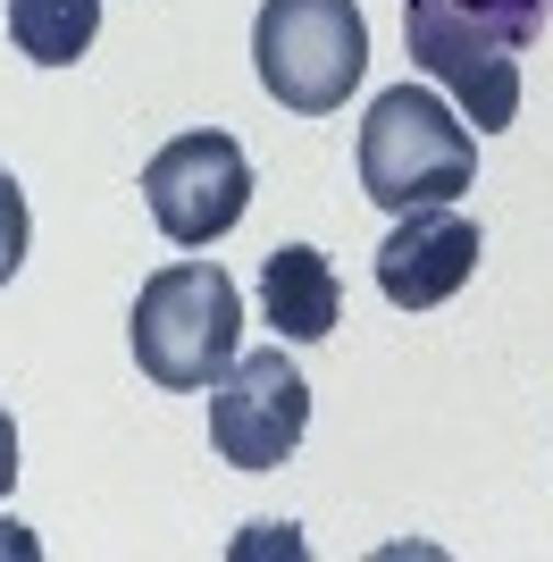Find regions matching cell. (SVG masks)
<instances>
[{
	"label": "cell",
	"mask_w": 553,
	"mask_h": 562,
	"mask_svg": "<svg viewBox=\"0 0 553 562\" xmlns=\"http://www.w3.org/2000/svg\"><path fill=\"white\" fill-rule=\"evenodd\" d=\"M545 9L553 0H403V43L478 135H504L520 117V59L545 34Z\"/></svg>",
	"instance_id": "cell-1"
},
{
	"label": "cell",
	"mask_w": 553,
	"mask_h": 562,
	"mask_svg": "<svg viewBox=\"0 0 553 562\" xmlns=\"http://www.w3.org/2000/svg\"><path fill=\"white\" fill-rule=\"evenodd\" d=\"M244 294L218 260H168L160 278H143L135 311H126V345H135L143 378L168 395H210L244 345Z\"/></svg>",
	"instance_id": "cell-2"
},
{
	"label": "cell",
	"mask_w": 553,
	"mask_h": 562,
	"mask_svg": "<svg viewBox=\"0 0 553 562\" xmlns=\"http://www.w3.org/2000/svg\"><path fill=\"white\" fill-rule=\"evenodd\" d=\"M478 177V143H470V117L444 110L428 85H394V93L369 101L361 117V193L377 211H428V202H453Z\"/></svg>",
	"instance_id": "cell-3"
},
{
	"label": "cell",
	"mask_w": 553,
	"mask_h": 562,
	"mask_svg": "<svg viewBox=\"0 0 553 562\" xmlns=\"http://www.w3.org/2000/svg\"><path fill=\"white\" fill-rule=\"evenodd\" d=\"M252 68H260V85H269V101H285V110H302V117L345 110V93L369 68L361 0H260Z\"/></svg>",
	"instance_id": "cell-4"
},
{
	"label": "cell",
	"mask_w": 553,
	"mask_h": 562,
	"mask_svg": "<svg viewBox=\"0 0 553 562\" xmlns=\"http://www.w3.org/2000/svg\"><path fill=\"white\" fill-rule=\"evenodd\" d=\"M143 202H151V218H160L168 244L202 252V244H218V235L244 227V211H252V160H244V143L218 135V126L177 135V143L151 151V168H143Z\"/></svg>",
	"instance_id": "cell-5"
},
{
	"label": "cell",
	"mask_w": 553,
	"mask_h": 562,
	"mask_svg": "<svg viewBox=\"0 0 553 562\" xmlns=\"http://www.w3.org/2000/svg\"><path fill=\"white\" fill-rule=\"evenodd\" d=\"M311 428V378L285 352H235L227 378L210 386V446L235 470H276Z\"/></svg>",
	"instance_id": "cell-6"
},
{
	"label": "cell",
	"mask_w": 553,
	"mask_h": 562,
	"mask_svg": "<svg viewBox=\"0 0 553 562\" xmlns=\"http://www.w3.org/2000/svg\"><path fill=\"white\" fill-rule=\"evenodd\" d=\"M478 218L453 211V202H428V211H403L394 235L377 244V294L394 311H437L453 303L461 285L478 278Z\"/></svg>",
	"instance_id": "cell-7"
},
{
	"label": "cell",
	"mask_w": 553,
	"mask_h": 562,
	"mask_svg": "<svg viewBox=\"0 0 553 562\" xmlns=\"http://www.w3.org/2000/svg\"><path fill=\"white\" fill-rule=\"evenodd\" d=\"M260 319H269L285 345H319L345 319V285H336V260L319 244H276L260 260Z\"/></svg>",
	"instance_id": "cell-8"
},
{
	"label": "cell",
	"mask_w": 553,
	"mask_h": 562,
	"mask_svg": "<svg viewBox=\"0 0 553 562\" xmlns=\"http://www.w3.org/2000/svg\"><path fill=\"white\" fill-rule=\"evenodd\" d=\"M101 34V0H9V43L34 68H76Z\"/></svg>",
	"instance_id": "cell-9"
},
{
	"label": "cell",
	"mask_w": 553,
	"mask_h": 562,
	"mask_svg": "<svg viewBox=\"0 0 553 562\" xmlns=\"http://www.w3.org/2000/svg\"><path fill=\"white\" fill-rule=\"evenodd\" d=\"M25 235H34V227H25V186L0 168V285L25 269Z\"/></svg>",
	"instance_id": "cell-10"
},
{
	"label": "cell",
	"mask_w": 553,
	"mask_h": 562,
	"mask_svg": "<svg viewBox=\"0 0 553 562\" xmlns=\"http://www.w3.org/2000/svg\"><path fill=\"white\" fill-rule=\"evenodd\" d=\"M18 487V420H9V403H0V495Z\"/></svg>",
	"instance_id": "cell-11"
}]
</instances>
